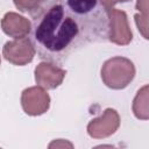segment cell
<instances>
[{"mask_svg": "<svg viewBox=\"0 0 149 149\" xmlns=\"http://www.w3.org/2000/svg\"><path fill=\"white\" fill-rule=\"evenodd\" d=\"M79 33L78 23L65 14L61 3L54 5L38 23L35 37L47 50L59 52L71 44Z\"/></svg>", "mask_w": 149, "mask_h": 149, "instance_id": "1", "label": "cell"}, {"mask_svg": "<svg viewBox=\"0 0 149 149\" xmlns=\"http://www.w3.org/2000/svg\"><path fill=\"white\" fill-rule=\"evenodd\" d=\"M135 77L134 63L121 56L107 59L101 68V79L104 84L112 90H122L127 87Z\"/></svg>", "mask_w": 149, "mask_h": 149, "instance_id": "2", "label": "cell"}, {"mask_svg": "<svg viewBox=\"0 0 149 149\" xmlns=\"http://www.w3.org/2000/svg\"><path fill=\"white\" fill-rule=\"evenodd\" d=\"M2 56L6 61L14 65H26L30 63L35 56V48L31 41L27 37L15 38L5 43L2 48Z\"/></svg>", "mask_w": 149, "mask_h": 149, "instance_id": "3", "label": "cell"}, {"mask_svg": "<svg viewBox=\"0 0 149 149\" xmlns=\"http://www.w3.org/2000/svg\"><path fill=\"white\" fill-rule=\"evenodd\" d=\"M21 106L28 115H42L50 107V97L45 88L41 86H31L23 90L21 94Z\"/></svg>", "mask_w": 149, "mask_h": 149, "instance_id": "4", "label": "cell"}, {"mask_svg": "<svg viewBox=\"0 0 149 149\" xmlns=\"http://www.w3.org/2000/svg\"><path fill=\"white\" fill-rule=\"evenodd\" d=\"M107 15L109 20V41L119 44L127 45L133 40V34L128 24L127 14L116 8H108Z\"/></svg>", "mask_w": 149, "mask_h": 149, "instance_id": "5", "label": "cell"}, {"mask_svg": "<svg viewBox=\"0 0 149 149\" xmlns=\"http://www.w3.org/2000/svg\"><path fill=\"white\" fill-rule=\"evenodd\" d=\"M120 127V116L113 108H106L104 113L92 119L87 125V134L92 139H105L113 135Z\"/></svg>", "mask_w": 149, "mask_h": 149, "instance_id": "6", "label": "cell"}, {"mask_svg": "<svg viewBox=\"0 0 149 149\" xmlns=\"http://www.w3.org/2000/svg\"><path fill=\"white\" fill-rule=\"evenodd\" d=\"M34 73L36 84L45 90H54L58 87L66 74L65 70L48 62H41L35 68Z\"/></svg>", "mask_w": 149, "mask_h": 149, "instance_id": "7", "label": "cell"}, {"mask_svg": "<svg viewBox=\"0 0 149 149\" xmlns=\"http://www.w3.org/2000/svg\"><path fill=\"white\" fill-rule=\"evenodd\" d=\"M1 29L2 31L14 38L26 37L31 30L30 21L14 12H8L3 15L1 20Z\"/></svg>", "mask_w": 149, "mask_h": 149, "instance_id": "8", "label": "cell"}, {"mask_svg": "<svg viewBox=\"0 0 149 149\" xmlns=\"http://www.w3.org/2000/svg\"><path fill=\"white\" fill-rule=\"evenodd\" d=\"M133 113L140 120L149 119V104H148V85L141 87L133 100Z\"/></svg>", "mask_w": 149, "mask_h": 149, "instance_id": "9", "label": "cell"}, {"mask_svg": "<svg viewBox=\"0 0 149 149\" xmlns=\"http://www.w3.org/2000/svg\"><path fill=\"white\" fill-rule=\"evenodd\" d=\"M68 6L76 14H86L95 8L97 0H68Z\"/></svg>", "mask_w": 149, "mask_h": 149, "instance_id": "10", "label": "cell"}, {"mask_svg": "<svg viewBox=\"0 0 149 149\" xmlns=\"http://www.w3.org/2000/svg\"><path fill=\"white\" fill-rule=\"evenodd\" d=\"M43 0H13L15 7L22 12H28L36 8Z\"/></svg>", "mask_w": 149, "mask_h": 149, "instance_id": "11", "label": "cell"}, {"mask_svg": "<svg viewBox=\"0 0 149 149\" xmlns=\"http://www.w3.org/2000/svg\"><path fill=\"white\" fill-rule=\"evenodd\" d=\"M134 17H135V22H136V26L140 33L142 34L144 38H148V15L135 14Z\"/></svg>", "mask_w": 149, "mask_h": 149, "instance_id": "12", "label": "cell"}, {"mask_svg": "<svg viewBox=\"0 0 149 149\" xmlns=\"http://www.w3.org/2000/svg\"><path fill=\"white\" fill-rule=\"evenodd\" d=\"M73 148V144L69 141H65V140H62V139H58V140H55L52 141L50 144H49V148Z\"/></svg>", "mask_w": 149, "mask_h": 149, "instance_id": "13", "label": "cell"}, {"mask_svg": "<svg viewBox=\"0 0 149 149\" xmlns=\"http://www.w3.org/2000/svg\"><path fill=\"white\" fill-rule=\"evenodd\" d=\"M136 9L140 14L148 15V0H136Z\"/></svg>", "mask_w": 149, "mask_h": 149, "instance_id": "14", "label": "cell"}, {"mask_svg": "<svg viewBox=\"0 0 149 149\" xmlns=\"http://www.w3.org/2000/svg\"><path fill=\"white\" fill-rule=\"evenodd\" d=\"M100 2H101V5L105 7V8H112L114 5H115V2H116V0H99Z\"/></svg>", "mask_w": 149, "mask_h": 149, "instance_id": "15", "label": "cell"}, {"mask_svg": "<svg viewBox=\"0 0 149 149\" xmlns=\"http://www.w3.org/2000/svg\"><path fill=\"white\" fill-rule=\"evenodd\" d=\"M116 1H119V2H128L129 0H116Z\"/></svg>", "mask_w": 149, "mask_h": 149, "instance_id": "16", "label": "cell"}, {"mask_svg": "<svg viewBox=\"0 0 149 149\" xmlns=\"http://www.w3.org/2000/svg\"><path fill=\"white\" fill-rule=\"evenodd\" d=\"M0 64H1V58H0Z\"/></svg>", "mask_w": 149, "mask_h": 149, "instance_id": "17", "label": "cell"}]
</instances>
